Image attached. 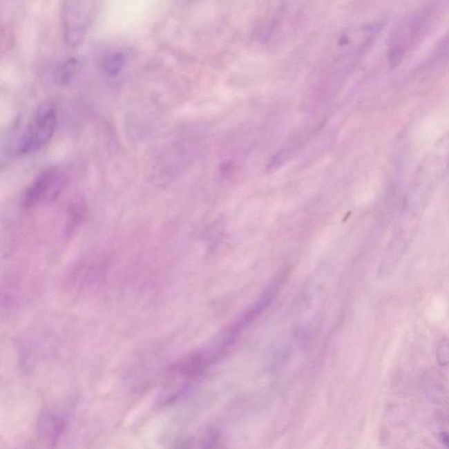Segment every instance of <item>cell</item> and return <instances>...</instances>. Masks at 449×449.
Returning a JSON list of instances; mask_svg holds the SVG:
<instances>
[{"mask_svg": "<svg viewBox=\"0 0 449 449\" xmlns=\"http://www.w3.org/2000/svg\"><path fill=\"white\" fill-rule=\"evenodd\" d=\"M101 0H64L61 27L65 44L77 48L82 44L99 15Z\"/></svg>", "mask_w": 449, "mask_h": 449, "instance_id": "cell-1", "label": "cell"}, {"mask_svg": "<svg viewBox=\"0 0 449 449\" xmlns=\"http://www.w3.org/2000/svg\"><path fill=\"white\" fill-rule=\"evenodd\" d=\"M57 123V110L55 104L51 100L41 103L35 112L34 119L19 140L18 154H31L46 146L53 137Z\"/></svg>", "mask_w": 449, "mask_h": 449, "instance_id": "cell-2", "label": "cell"}, {"mask_svg": "<svg viewBox=\"0 0 449 449\" xmlns=\"http://www.w3.org/2000/svg\"><path fill=\"white\" fill-rule=\"evenodd\" d=\"M66 182V175L59 169L51 168L41 172L25 191L24 207L32 209L57 200Z\"/></svg>", "mask_w": 449, "mask_h": 449, "instance_id": "cell-3", "label": "cell"}, {"mask_svg": "<svg viewBox=\"0 0 449 449\" xmlns=\"http://www.w3.org/2000/svg\"><path fill=\"white\" fill-rule=\"evenodd\" d=\"M126 57L124 52L113 50L104 55L100 61V67L106 76L113 77L119 76L125 69Z\"/></svg>", "mask_w": 449, "mask_h": 449, "instance_id": "cell-4", "label": "cell"}, {"mask_svg": "<svg viewBox=\"0 0 449 449\" xmlns=\"http://www.w3.org/2000/svg\"><path fill=\"white\" fill-rule=\"evenodd\" d=\"M82 69V63L77 58H70L61 64L55 73V81L61 86H69Z\"/></svg>", "mask_w": 449, "mask_h": 449, "instance_id": "cell-5", "label": "cell"}, {"mask_svg": "<svg viewBox=\"0 0 449 449\" xmlns=\"http://www.w3.org/2000/svg\"><path fill=\"white\" fill-rule=\"evenodd\" d=\"M41 430L45 436L51 441L57 440L60 435L64 426V419L60 415H55V413H48L42 419Z\"/></svg>", "mask_w": 449, "mask_h": 449, "instance_id": "cell-6", "label": "cell"}, {"mask_svg": "<svg viewBox=\"0 0 449 449\" xmlns=\"http://www.w3.org/2000/svg\"><path fill=\"white\" fill-rule=\"evenodd\" d=\"M84 214H86V207L83 202H77L71 206L67 224V230L70 233L73 232V230L82 222Z\"/></svg>", "mask_w": 449, "mask_h": 449, "instance_id": "cell-7", "label": "cell"}, {"mask_svg": "<svg viewBox=\"0 0 449 449\" xmlns=\"http://www.w3.org/2000/svg\"><path fill=\"white\" fill-rule=\"evenodd\" d=\"M436 358L441 366L449 365V343L441 344L436 350Z\"/></svg>", "mask_w": 449, "mask_h": 449, "instance_id": "cell-8", "label": "cell"}, {"mask_svg": "<svg viewBox=\"0 0 449 449\" xmlns=\"http://www.w3.org/2000/svg\"><path fill=\"white\" fill-rule=\"evenodd\" d=\"M441 438V441L442 443H443L445 446H447V447L449 448V434L448 432H443V434H441L440 435Z\"/></svg>", "mask_w": 449, "mask_h": 449, "instance_id": "cell-9", "label": "cell"}]
</instances>
